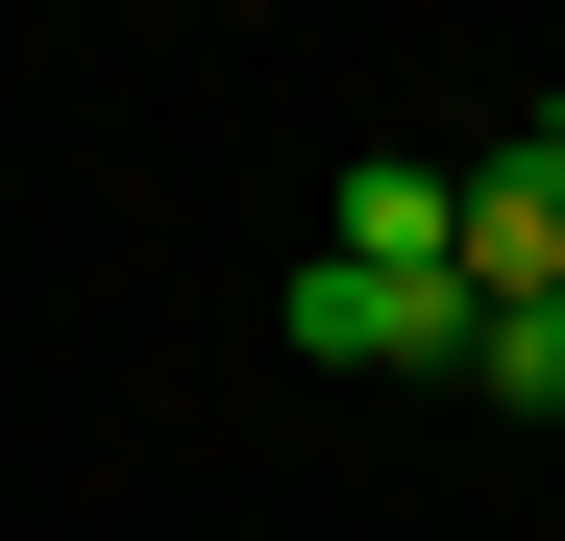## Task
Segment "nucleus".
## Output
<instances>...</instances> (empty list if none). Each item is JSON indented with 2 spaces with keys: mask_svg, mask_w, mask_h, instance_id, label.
Listing matches in <instances>:
<instances>
[{
  "mask_svg": "<svg viewBox=\"0 0 565 541\" xmlns=\"http://www.w3.org/2000/svg\"><path fill=\"white\" fill-rule=\"evenodd\" d=\"M467 394H492V418H565V296H492V320H467Z\"/></svg>",
  "mask_w": 565,
  "mask_h": 541,
  "instance_id": "nucleus-4",
  "label": "nucleus"
},
{
  "mask_svg": "<svg viewBox=\"0 0 565 541\" xmlns=\"http://www.w3.org/2000/svg\"><path fill=\"white\" fill-rule=\"evenodd\" d=\"M320 246H394V270H467V172H418V148H369Z\"/></svg>",
  "mask_w": 565,
  "mask_h": 541,
  "instance_id": "nucleus-3",
  "label": "nucleus"
},
{
  "mask_svg": "<svg viewBox=\"0 0 565 541\" xmlns=\"http://www.w3.org/2000/svg\"><path fill=\"white\" fill-rule=\"evenodd\" d=\"M467 296H565V124L467 172Z\"/></svg>",
  "mask_w": 565,
  "mask_h": 541,
  "instance_id": "nucleus-2",
  "label": "nucleus"
},
{
  "mask_svg": "<svg viewBox=\"0 0 565 541\" xmlns=\"http://www.w3.org/2000/svg\"><path fill=\"white\" fill-rule=\"evenodd\" d=\"M467 320H492V296H467V270H394V246H320L296 270V344H320V370H467Z\"/></svg>",
  "mask_w": 565,
  "mask_h": 541,
  "instance_id": "nucleus-1",
  "label": "nucleus"
}]
</instances>
